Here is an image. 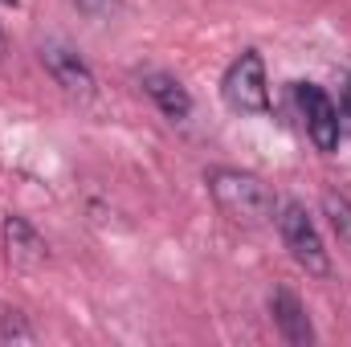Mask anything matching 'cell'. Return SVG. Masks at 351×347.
Masks as SVG:
<instances>
[{"instance_id":"obj_1","label":"cell","mask_w":351,"mask_h":347,"mask_svg":"<svg viewBox=\"0 0 351 347\" xmlns=\"http://www.w3.org/2000/svg\"><path fill=\"white\" fill-rule=\"evenodd\" d=\"M208 192H213V200L221 204L225 217H233L237 225H250V229L274 221V213H278L274 192L258 176L237 172V168H213L208 172Z\"/></svg>"},{"instance_id":"obj_2","label":"cell","mask_w":351,"mask_h":347,"mask_svg":"<svg viewBox=\"0 0 351 347\" xmlns=\"http://www.w3.org/2000/svg\"><path fill=\"white\" fill-rule=\"evenodd\" d=\"M278 229H282V241H286L290 258L298 261L306 274H315V278L331 274L327 246H323V237H319V229H315V221H311V213L302 204H286L282 217H278Z\"/></svg>"},{"instance_id":"obj_3","label":"cell","mask_w":351,"mask_h":347,"mask_svg":"<svg viewBox=\"0 0 351 347\" xmlns=\"http://www.w3.org/2000/svg\"><path fill=\"white\" fill-rule=\"evenodd\" d=\"M225 102L241 115H262L269 106V86H265V62L262 53L245 49L229 70H225Z\"/></svg>"},{"instance_id":"obj_4","label":"cell","mask_w":351,"mask_h":347,"mask_svg":"<svg viewBox=\"0 0 351 347\" xmlns=\"http://www.w3.org/2000/svg\"><path fill=\"white\" fill-rule=\"evenodd\" d=\"M41 66L49 70V78L58 82V86L66 90L70 98H94V70L86 66V58L78 53V49H70V45H62V41H45L41 45Z\"/></svg>"},{"instance_id":"obj_5","label":"cell","mask_w":351,"mask_h":347,"mask_svg":"<svg viewBox=\"0 0 351 347\" xmlns=\"http://www.w3.org/2000/svg\"><path fill=\"white\" fill-rule=\"evenodd\" d=\"M298 106H302L306 135L315 139V147H319V152H335L343 127H339V110H335L331 94L323 86H315V82H302V86H298Z\"/></svg>"},{"instance_id":"obj_6","label":"cell","mask_w":351,"mask_h":347,"mask_svg":"<svg viewBox=\"0 0 351 347\" xmlns=\"http://www.w3.org/2000/svg\"><path fill=\"white\" fill-rule=\"evenodd\" d=\"M269 315H274V327H278V335H282L286 344H294V347L315 344L311 315H306V307H302V298H298L294 290L278 286V290L269 294Z\"/></svg>"},{"instance_id":"obj_7","label":"cell","mask_w":351,"mask_h":347,"mask_svg":"<svg viewBox=\"0 0 351 347\" xmlns=\"http://www.w3.org/2000/svg\"><path fill=\"white\" fill-rule=\"evenodd\" d=\"M4 250H8L12 265H21V270H37V265L49 261L45 237H41L25 217H4Z\"/></svg>"},{"instance_id":"obj_8","label":"cell","mask_w":351,"mask_h":347,"mask_svg":"<svg viewBox=\"0 0 351 347\" xmlns=\"http://www.w3.org/2000/svg\"><path fill=\"white\" fill-rule=\"evenodd\" d=\"M143 90H147V98L164 110V119H172V123H184L188 115H192V98H188V90L176 82L172 74H164V70H152V74H143Z\"/></svg>"},{"instance_id":"obj_9","label":"cell","mask_w":351,"mask_h":347,"mask_svg":"<svg viewBox=\"0 0 351 347\" xmlns=\"http://www.w3.org/2000/svg\"><path fill=\"white\" fill-rule=\"evenodd\" d=\"M323 208H327L331 229L339 233V241L351 250V200L348 196H339V192H327V196H323Z\"/></svg>"},{"instance_id":"obj_10","label":"cell","mask_w":351,"mask_h":347,"mask_svg":"<svg viewBox=\"0 0 351 347\" xmlns=\"http://www.w3.org/2000/svg\"><path fill=\"white\" fill-rule=\"evenodd\" d=\"M0 339H4V344H8V339H12V344H33L37 331L25 323L21 311H4V315H0Z\"/></svg>"},{"instance_id":"obj_11","label":"cell","mask_w":351,"mask_h":347,"mask_svg":"<svg viewBox=\"0 0 351 347\" xmlns=\"http://www.w3.org/2000/svg\"><path fill=\"white\" fill-rule=\"evenodd\" d=\"M78 12H86V16H94V21H102V16H110L114 8H119V0H70Z\"/></svg>"},{"instance_id":"obj_12","label":"cell","mask_w":351,"mask_h":347,"mask_svg":"<svg viewBox=\"0 0 351 347\" xmlns=\"http://www.w3.org/2000/svg\"><path fill=\"white\" fill-rule=\"evenodd\" d=\"M339 127H343V135H351V78L343 82V90H339Z\"/></svg>"},{"instance_id":"obj_13","label":"cell","mask_w":351,"mask_h":347,"mask_svg":"<svg viewBox=\"0 0 351 347\" xmlns=\"http://www.w3.org/2000/svg\"><path fill=\"white\" fill-rule=\"evenodd\" d=\"M0 58H4V33H0Z\"/></svg>"},{"instance_id":"obj_14","label":"cell","mask_w":351,"mask_h":347,"mask_svg":"<svg viewBox=\"0 0 351 347\" xmlns=\"http://www.w3.org/2000/svg\"><path fill=\"white\" fill-rule=\"evenodd\" d=\"M4 4H16V0H4Z\"/></svg>"}]
</instances>
